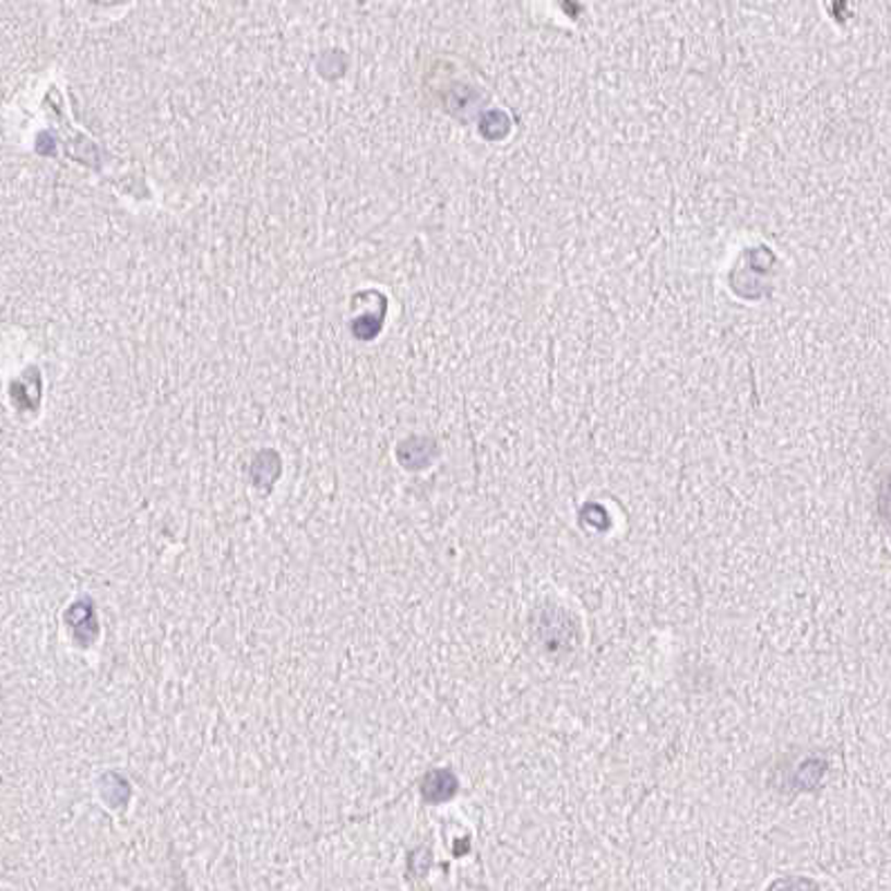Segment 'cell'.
Returning <instances> with one entry per match:
<instances>
[{
	"label": "cell",
	"instance_id": "1",
	"mask_svg": "<svg viewBox=\"0 0 891 891\" xmlns=\"http://www.w3.org/2000/svg\"><path fill=\"white\" fill-rule=\"evenodd\" d=\"M887 515H889V520H891V498H889V502H887Z\"/></svg>",
	"mask_w": 891,
	"mask_h": 891
}]
</instances>
